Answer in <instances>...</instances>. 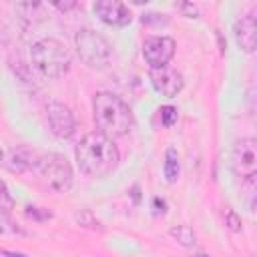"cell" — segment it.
<instances>
[{"label": "cell", "instance_id": "cell-1", "mask_svg": "<svg viewBox=\"0 0 257 257\" xmlns=\"http://www.w3.org/2000/svg\"><path fill=\"white\" fill-rule=\"evenodd\" d=\"M74 155H76L78 169L88 177H104L120 161V153L114 141L104 137L98 131L86 133L76 145Z\"/></svg>", "mask_w": 257, "mask_h": 257}, {"label": "cell", "instance_id": "cell-2", "mask_svg": "<svg viewBox=\"0 0 257 257\" xmlns=\"http://www.w3.org/2000/svg\"><path fill=\"white\" fill-rule=\"evenodd\" d=\"M92 112L96 131L108 139L124 137L133 128V112L128 104L112 92H98L92 100Z\"/></svg>", "mask_w": 257, "mask_h": 257}, {"label": "cell", "instance_id": "cell-3", "mask_svg": "<svg viewBox=\"0 0 257 257\" xmlns=\"http://www.w3.org/2000/svg\"><path fill=\"white\" fill-rule=\"evenodd\" d=\"M30 58L34 68L46 78H60L70 68V52L56 38H42L34 42Z\"/></svg>", "mask_w": 257, "mask_h": 257}, {"label": "cell", "instance_id": "cell-4", "mask_svg": "<svg viewBox=\"0 0 257 257\" xmlns=\"http://www.w3.org/2000/svg\"><path fill=\"white\" fill-rule=\"evenodd\" d=\"M40 181L54 193H66L72 187V167L60 153H48L40 157L36 167Z\"/></svg>", "mask_w": 257, "mask_h": 257}, {"label": "cell", "instance_id": "cell-5", "mask_svg": "<svg viewBox=\"0 0 257 257\" xmlns=\"http://www.w3.org/2000/svg\"><path fill=\"white\" fill-rule=\"evenodd\" d=\"M74 44H76V52L80 56V60L90 66V68H104L110 60V44L108 40L90 30V28H84V30H78L76 36H74Z\"/></svg>", "mask_w": 257, "mask_h": 257}, {"label": "cell", "instance_id": "cell-6", "mask_svg": "<svg viewBox=\"0 0 257 257\" xmlns=\"http://www.w3.org/2000/svg\"><path fill=\"white\" fill-rule=\"evenodd\" d=\"M233 171L245 183H255L257 171V143L255 139L247 137L235 143L233 147Z\"/></svg>", "mask_w": 257, "mask_h": 257}, {"label": "cell", "instance_id": "cell-7", "mask_svg": "<svg viewBox=\"0 0 257 257\" xmlns=\"http://www.w3.org/2000/svg\"><path fill=\"white\" fill-rule=\"evenodd\" d=\"M175 54V40L169 36H149L143 42V58L151 68L167 66Z\"/></svg>", "mask_w": 257, "mask_h": 257}, {"label": "cell", "instance_id": "cell-8", "mask_svg": "<svg viewBox=\"0 0 257 257\" xmlns=\"http://www.w3.org/2000/svg\"><path fill=\"white\" fill-rule=\"evenodd\" d=\"M151 84L153 88L167 98H175L181 90H183V76L179 70L169 68V66H161V68H151L149 72Z\"/></svg>", "mask_w": 257, "mask_h": 257}, {"label": "cell", "instance_id": "cell-9", "mask_svg": "<svg viewBox=\"0 0 257 257\" xmlns=\"http://www.w3.org/2000/svg\"><path fill=\"white\" fill-rule=\"evenodd\" d=\"M46 120H48L50 131L60 139H66L74 133V114L62 102H48L46 104Z\"/></svg>", "mask_w": 257, "mask_h": 257}, {"label": "cell", "instance_id": "cell-10", "mask_svg": "<svg viewBox=\"0 0 257 257\" xmlns=\"http://www.w3.org/2000/svg\"><path fill=\"white\" fill-rule=\"evenodd\" d=\"M94 14L108 26H126L131 22V10L118 0H98L92 6Z\"/></svg>", "mask_w": 257, "mask_h": 257}, {"label": "cell", "instance_id": "cell-11", "mask_svg": "<svg viewBox=\"0 0 257 257\" xmlns=\"http://www.w3.org/2000/svg\"><path fill=\"white\" fill-rule=\"evenodd\" d=\"M40 153L30 149V147H18V149H12L4 161L6 169L12 171V173H24V171H30V169H36L38 163H40Z\"/></svg>", "mask_w": 257, "mask_h": 257}, {"label": "cell", "instance_id": "cell-12", "mask_svg": "<svg viewBox=\"0 0 257 257\" xmlns=\"http://www.w3.org/2000/svg\"><path fill=\"white\" fill-rule=\"evenodd\" d=\"M235 40L237 46L245 52H255V44H257V26H255V16L253 14H245L235 22Z\"/></svg>", "mask_w": 257, "mask_h": 257}, {"label": "cell", "instance_id": "cell-13", "mask_svg": "<svg viewBox=\"0 0 257 257\" xmlns=\"http://www.w3.org/2000/svg\"><path fill=\"white\" fill-rule=\"evenodd\" d=\"M179 171H181V165H179L177 151L175 149H167V153H165V165H163V173H165L167 183H175L179 179Z\"/></svg>", "mask_w": 257, "mask_h": 257}, {"label": "cell", "instance_id": "cell-14", "mask_svg": "<svg viewBox=\"0 0 257 257\" xmlns=\"http://www.w3.org/2000/svg\"><path fill=\"white\" fill-rule=\"evenodd\" d=\"M169 233L183 247H193L195 245V233H193V229L189 225H175V227H171Z\"/></svg>", "mask_w": 257, "mask_h": 257}, {"label": "cell", "instance_id": "cell-15", "mask_svg": "<svg viewBox=\"0 0 257 257\" xmlns=\"http://www.w3.org/2000/svg\"><path fill=\"white\" fill-rule=\"evenodd\" d=\"M10 68H12V72H14L20 80H24V82H30V80H32L28 64H24L20 58H10Z\"/></svg>", "mask_w": 257, "mask_h": 257}, {"label": "cell", "instance_id": "cell-16", "mask_svg": "<svg viewBox=\"0 0 257 257\" xmlns=\"http://www.w3.org/2000/svg\"><path fill=\"white\" fill-rule=\"evenodd\" d=\"M76 221H78V225L88 227V229H102L100 223H98V219H94V215L90 211H80L76 215Z\"/></svg>", "mask_w": 257, "mask_h": 257}, {"label": "cell", "instance_id": "cell-17", "mask_svg": "<svg viewBox=\"0 0 257 257\" xmlns=\"http://www.w3.org/2000/svg\"><path fill=\"white\" fill-rule=\"evenodd\" d=\"M225 225H227L233 233H241V229H243L241 217H239L233 209H227V211H225Z\"/></svg>", "mask_w": 257, "mask_h": 257}, {"label": "cell", "instance_id": "cell-18", "mask_svg": "<svg viewBox=\"0 0 257 257\" xmlns=\"http://www.w3.org/2000/svg\"><path fill=\"white\" fill-rule=\"evenodd\" d=\"M161 122H163V126H173L175 124V120H177V108L175 106H161Z\"/></svg>", "mask_w": 257, "mask_h": 257}, {"label": "cell", "instance_id": "cell-19", "mask_svg": "<svg viewBox=\"0 0 257 257\" xmlns=\"http://www.w3.org/2000/svg\"><path fill=\"white\" fill-rule=\"evenodd\" d=\"M26 217L30 219H36V221H44V219H50L52 213L42 209V207H26Z\"/></svg>", "mask_w": 257, "mask_h": 257}, {"label": "cell", "instance_id": "cell-20", "mask_svg": "<svg viewBox=\"0 0 257 257\" xmlns=\"http://www.w3.org/2000/svg\"><path fill=\"white\" fill-rule=\"evenodd\" d=\"M177 8H179L181 12H185V14H189V16H197V14H199L197 6H195V4H191V2H181Z\"/></svg>", "mask_w": 257, "mask_h": 257}, {"label": "cell", "instance_id": "cell-21", "mask_svg": "<svg viewBox=\"0 0 257 257\" xmlns=\"http://www.w3.org/2000/svg\"><path fill=\"white\" fill-rule=\"evenodd\" d=\"M0 201H4L6 205H10V195H8V189H6L4 181H0Z\"/></svg>", "mask_w": 257, "mask_h": 257}, {"label": "cell", "instance_id": "cell-22", "mask_svg": "<svg viewBox=\"0 0 257 257\" xmlns=\"http://www.w3.org/2000/svg\"><path fill=\"white\" fill-rule=\"evenodd\" d=\"M54 6H56L58 10H64V12H66V10L74 8V6H76V2H72V0H70V2H54Z\"/></svg>", "mask_w": 257, "mask_h": 257}, {"label": "cell", "instance_id": "cell-23", "mask_svg": "<svg viewBox=\"0 0 257 257\" xmlns=\"http://www.w3.org/2000/svg\"><path fill=\"white\" fill-rule=\"evenodd\" d=\"M153 205H155V213H165V201L155 199V201H153Z\"/></svg>", "mask_w": 257, "mask_h": 257}, {"label": "cell", "instance_id": "cell-24", "mask_svg": "<svg viewBox=\"0 0 257 257\" xmlns=\"http://www.w3.org/2000/svg\"><path fill=\"white\" fill-rule=\"evenodd\" d=\"M4 257H26L24 253H18V251H2Z\"/></svg>", "mask_w": 257, "mask_h": 257}, {"label": "cell", "instance_id": "cell-25", "mask_svg": "<svg viewBox=\"0 0 257 257\" xmlns=\"http://www.w3.org/2000/svg\"><path fill=\"white\" fill-rule=\"evenodd\" d=\"M195 257H209V255H207V253H197Z\"/></svg>", "mask_w": 257, "mask_h": 257}, {"label": "cell", "instance_id": "cell-26", "mask_svg": "<svg viewBox=\"0 0 257 257\" xmlns=\"http://www.w3.org/2000/svg\"><path fill=\"white\" fill-rule=\"evenodd\" d=\"M0 161H2V151H0Z\"/></svg>", "mask_w": 257, "mask_h": 257}, {"label": "cell", "instance_id": "cell-27", "mask_svg": "<svg viewBox=\"0 0 257 257\" xmlns=\"http://www.w3.org/2000/svg\"><path fill=\"white\" fill-rule=\"evenodd\" d=\"M0 231H2V227H0Z\"/></svg>", "mask_w": 257, "mask_h": 257}]
</instances>
